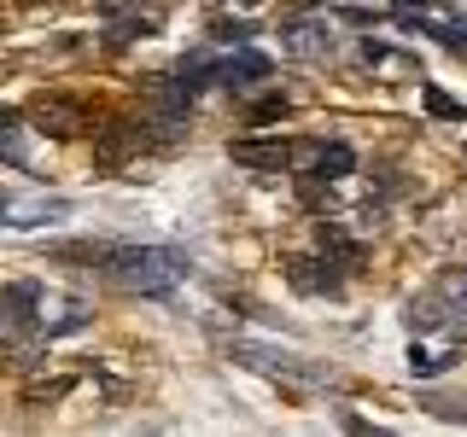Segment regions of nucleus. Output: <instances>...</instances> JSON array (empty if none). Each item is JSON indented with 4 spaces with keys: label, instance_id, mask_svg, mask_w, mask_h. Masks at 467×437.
Listing matches in <instances>:
<instances>
[{
    "label": "nucleus",
    "instance_id": "obj_1",
    "mask_svg": "<svg viewBox=\"0 0 467 437\" xmlns=\"http://www.w3.org/2000/svg\"><path fill=\"white\" fill-rule=\"evenodd\" d=\"M99 262L117 286L146 291V298L170 291L187 274V251H170V245H99Z\"/></svg>",
    "mask_w": 467,
    "mask_h": 437
},
{
    "label": "nucleus",
    "instance_id": "obj_2",
    "mask_svg": "<svg viewBox=\"0 0 467 437\" xmlns=\"http://www.w3.org/2000/svg\"><path fill=\"white\" fill-rule=\"evenodd\" d=\"M286 47L298 53V58H321V53L333 47V29L321 24V18H292L286 24Z\"/></svg>",
    "mask_w": 467,
    "mask_h": 437
},
{
    "label": "nucleus",
    "instance_id": "obj_3",
    "mask_svg": "<svg viewBox=\"0 0 467 437\" xmlns=\"http://www.w3.org/2000/svg\"><path fill=\"white\" fill-rule=\"evenodd\" d=\"M269 58L263 53H234V58H223V82L228 87H257V82H269Z\"/></svg>",
    "mask_w": 467,
    "mask_h": 437
},
{
    "label": "nucleus",
    "instance_id": "obj_4",
    "mask_svg": "<svg viewBox=\"0 0 467 437\" xmlns=\"http://www.w3.org/2000/svg\"><path fill=\"white\" fill-rule=\"evenodd\" d=\"M286 146L281 140H269V146H263V140H234V164H252V169H275V175H281L286 169Z\"/></svg>",
    "mask_w": 467,
    "mask_h": 437
},
{
    "label": "nucleus",
    "instance_id": "obj_5",
    "mask_svg": "<svg viewBox=\"0 0 467 437\" xmlns=\"http://www.w3.org/2000/svg\"><path fill=\"white\" fill-rule=\"evenodd\" d=\"M456 344H462V327H456V332H450V339H444V344H415V350H409V368H415L420 379H432V373H444V368H450V356H456Z\"/></svg>",
    "mask_w": 467,
    "mask_h": 437
},
{
    "label": "nucleus",
    "instance_id": "obj_6",
    "mask_svg": "<svg viewBox=\"0 0 467 437\" xmlns=\"http://www.w3.org/2000/svg\"><path fill=\"white\" fill-rule=\"evenodd\" d=\"M350 169H357V152H350V146L345 140H333V146H321V152H316V181H345V175Z\"/></svg>",
    "mask_w": 467,
    "mask_h": 437
},
{
    "label": "nucleus",
    "instance_id": "obj_7",
    "mask_svg": "<svg viewBox=\"0 0 467 437\" xmlns=\"http://www.w3.org/2000/svg\"><path fill=\"white\" fill-rule=\"evenodd\" d=\"M327 269H333V262H310V257H298V262L286 269V280L298 286V291H339V280H333Z\"/></svg>",
    "mask_w": 467,
    "mask_h": 437
},
{
    "label": "nucleus",
    "instance_id": "obj_8",
    "mask_svg": "<svg viewBox=\"0 0 467 437\" xmlns=\"http://www.w3.org/2000/svg\"><path fill=\"white\" fill-rule=\"evenodd\" d=\"M427 111H432V117H467V111L456 106V99H450V94H438V87H427Z\"/></svg>",
    "mask_w": 467,
    "mask_h": 437
},
{
    "label": "nucleus",
    "instance_id": "obj_9",
    "mask_svg": "<svg viewBox=\"0 0 467 437\" xmlns=\"http://www.w3.org/2000/svg\"><path fill=\"white\" fill-rule=\"evenodd\" d=\"M123 6H140V0H99V12H106V18H117Z\"/></svg>",
    "mask_w": 467,
    "mask_h": 437
},
{
    "label": "nucleus",
    "instance_id": "obj_10",
    "mask_svg": "<svg viewBox=\"0 0 467 437\" xmlns=\"http://www.w3.org/2000/svg\"><path fill=\"white\" fill-rule=\"evenodd\" d=\"M240 6H257V0H240Z\"/></svg>",
    "mask_w": 467,
    "mask_h": 437
}]
</instances>
